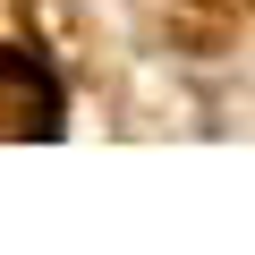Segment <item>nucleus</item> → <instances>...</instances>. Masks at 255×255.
Here are the masks:
<instances>
[{"mask_svg":"<svg viewBox=\"0 0 255 255\" xmlns=\"http://www.w3.org/2000/svg\"><path fill=\"white\" fill-rule=\"evenodd\" d=\"M51 128H60V85H51V68L26 60V51H0V136L26 145V136H51Z\"/></svg>","mask_w":255,"mask_h":255,"instance_id":"1","label":"nucleus"}]
</instances>
